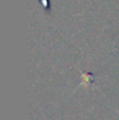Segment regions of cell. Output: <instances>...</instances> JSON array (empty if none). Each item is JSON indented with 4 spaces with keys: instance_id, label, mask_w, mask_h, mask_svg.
<instances>
[{
    "instance_id": "obj_1",
    "label": "cell",
    "mask_w": 119,
    "mask_h": 120,
    "mask_svg": "<svg viewBox=\"0 0 119 120\" xmlns=\"http://www.w3.org/2000/svg\"><path fill=\"white\" fill-rule=\"evenodd\" d=\"M40 2L43 6V9L46 13H50L51 11V5H50V0H40Z\"/></svg>"
}]
</instances>
